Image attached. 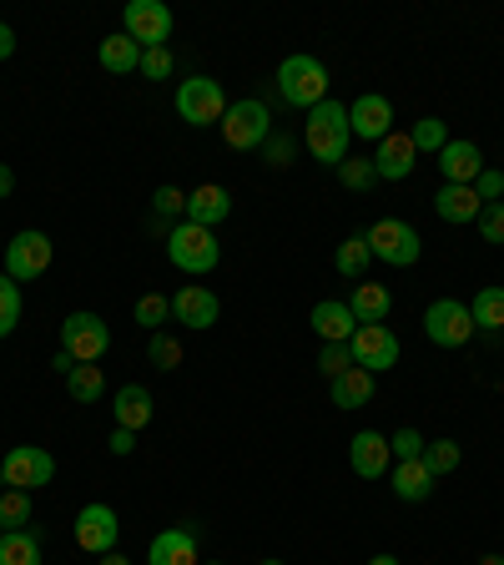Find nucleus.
Returning <instances> with one entry per match:
<instances>
[{"label": "nucleus", "mask_w": 504, "mask_h": 565, "mask_svg": "<svg viewBox=\"0 0 504 565\" xmlns=\"http://www.w3.org/2000/svg\"><path fill=\"white\" fill-rule=\"evenodd\" d=\"M349 142H353V132H349V107L343 101H318V107L308 111V121H303V146L313 152V162H324V167H343L349 162Z\"/></svg>", "instance_id": "obj_1"}, {"label": "nucleus", "mask_w": 504, "mask_h": 565, "mask_svg": "<svg viewBox=\"0 0 504 565\" xmlns=\"http://www.w3.org/2000/svg\"><path fill=\"white\" fill-rule=\"evenodd\" d=\"M277 91L283 101L298 111H313L318 101H328V72L318 56H288L277 66Z\"/></svg>", "instance_id": "obj_2"}, {"label": "nucleus", "mask_w": 504, "mask_h": 565, "mask_svg": "<svg viewBox=\"0 0 504 565\" xmlns=\"http://www.w3.org/2000/svg\"><path fill=\"white\" fill-rule=\"evenodd\" d=\"M167 258L182 268V273H212L217 263H222V242L212 238V228H197V222H177V228L167 232Z\"/></svg>", "instance_id": "obj_3"}, {"label": "nucleus", "mask_w": 504, "mask_h": 565, "mask_svg": "<svg viewBox=\"0 0 504 565\" xmlns=\"http://www.w3.org/2000/svg\"><path fill=\"white\" fill-rule=\"evenodd\" d=\"M363 238H369V253L388 268H414L424 253V238L414 232V222H404V217H379Z\"/></svg>", "instance_id": "obj_4"}, {"label": "nucleus", "mask_w": 504, "mask_h": 565, "mask_svg": "<svg viewBox=\"0 0 504 565\" xmlns=\"http://www.w3.org/2000/svg\"><path fill=\"white\" fill-rule=\"evenodd\" d=\"M267 137H273V111L258 97L232 101L228 117H222V142H228L232 152H263Z\"/></svg>", "instance_id": "obj_5"}, {"label": "nucleus", "mask_w": 504, "mask_h": 565, "mask_svg": "<svg viewBox=\"0 0 504 565\" xmlns=\"http://www.w3.org/2000/svg\"><path fill=\"white\" fill-rule=\"evenodd\" d=\"M61 349L72 354L76 363H101V354L111 349L107 318H101V313H86V308L66 313V318H61Z\"/></svg>", "instance_id": "obj_6"}, {"label": "nucleus", "mask_w": 504, "mask_h": 565, "mask_svg": "<svg viewBox=\"0 0 504 565\" xmlns=\"http://www.w3.org/2000/svg\"><path fill=\"white\" fill-rule=\"evenodd\" d=\"M424 334H429L434 349H464V344L480 334V328H474V313H469V303L434 298L429 308H424Z\"/></svg>", "instance_id": "obj_7"}, {"label": "nucleus", "mask_w": 504, "mask_h": 565, "mask_svg": "<svg viewBox=\"0 0 504 565\" xmlns=\"http://www.w3.org/2000/svg\"><path fill=\"white\" fill-rule=\"evenodd\" d=\"M228 91H222V82H212V76H193V82L177 86V117L187 121V127H222V117H228Z\"/></svg>", "instance_id": "obj_8"}, {"label": "nucleus", "mask_w": 504, "mask_h": 565, "mask_svg": "<svg viewBox=\"0 0 504 565\" xmlns=\"http://www.w3.org/2000/svg\"><path fill=\"white\" fill-rule=\"evenodd\" d=\"M56 480V455L41 445H15L11 455L0 459V485L6 490H41V485Z\"/></svg>", "instance_id": "obj_9"}, {"label": "nucleus", "mask_w": 504, "mask_h": 565, "mask_svg": "<svg viewBox=\"0 0 504 565\" xmlns=\"http://www.w3.org/2000/svg\"><path fill=\"white\" fill-rule=\"evenodd\" d=\"M349 354L359 369L369 373H388L398 363V338L388 324H359V334L349 338Z\"/></svg>", "instance_id": "obj_10"}, {"label": "nucleus", "mask_w": 504, "mask_h": 565, "mask_svg": "<svg viewBox=\"0 0 504 565\" xmlns=\"http://www.w3.org/2000/svg\"><path fill=\"white\" fill-rule=\"evenodd\" d=\"M46 268H51V238L46 232L25 228L6 242V273H11L15 283H31V278H41Z\"/></svg>", "instance_id": "obj_11"}, {"label": "nucleus", "mask_w": 504, "mask_h": 565, "mask_svg": "<svg viewBox=\"0 0 504 565\" xmlns=\"http://www.w3.org/2000/svg\"><path fill=\"white\" fill-rule=\"evenodd\" d=\"M117 535H121V520L107 500L81 506V515H76V545H81V551L107 555V551H117Z\"/></svg>", "instance_id": "obj_12"}, {"label": "nucleus", "mask_w": 504, "mask_h": 565, "mask_svg": "<svg viewBox=\"0 0 504 565\" xmlns=\"http://www.w3.org/2000/svg\"><path fill=\"white\" fill-rule=\"evenodd\" d=\"M127 36H132L142 51L167 46L172 41V11L162 6V0H132V6H127Z\"/></svg>", "instance_id": "obj_13"}, {"label": "nucleus", "mask_w": 504, "mask_h": 565, "mask_svg": "<svg viewBox=\"0 0 504 565\" xmlns=\"http://www.w3.org/2000/svg\"><path fill=\"white\" fill-rule=\"evenodd\" d=\"M349 132L363 137V142H384L394 132V101L379 97V91H363L349 107Z\"/></svg>", "instance_id": "obj_14"}, {"label": "nucleus", "mask_w": 504, "mask_h": 565, "mask_svg": "<svg viewBox=\"0 0 504 565\" xmlns=\"http://www.w3.org/2000/svg\"><path fill=\"white\" fill-rule=\"evenodd\" d=\"M172 318H177L182 328H212L217 318H222V303H217L212 289H202V283H187V289H177V298H172Z\"/></svg>", "instance_id": "obj_15"}, {"label": "nucleus", "mask_w": 504, "mask_h": 565, "mask_svg": "<svg viewBox=\"0 0 504 565\" xmlns=\"http://www.w3.org/2000/svg\"><path fill=\"white\" fill-rule=\"evenodd\" d=\"M349 459H353V475H359V480H379V475H388V469H394V449H388L384 434H373V430L353 434Z\"/></svg>", "instance_id": "obj_16"}, {"label": "nucleus", "mask_w": 504, "mask_h": 565, "mask_svg": "<svg viewBox=\"0 0 504 565\" xmlns=\"http://www.w3.org/2000/svg\"><path fill=\"white\" fill-rule=\"evenodd\" d=\"M308 324H313V334L324 338V344H349V338L359 334V318H353V308H349L343 298H324V303H313Z\"/></svg>", "instance_id": "obj_17"}, {"label": "nucleus", "mask_w": 504, "mask_h": 565, "mask_svg": "<svg viewBox=\"0 0 504 565\" xmlns=\"http://www.w3.org/2000/svg\"><path fill=\"white\" fill-rule=\"evenodd\" d=\"M439 172H445V182H454V187H474V177L484 172L480 146L469 142V137H449V146L439 152Z\"/></svg>", "instance_id": "obj_18"}, {"label": "nucleus", "mask_w": 504, "mask_h": 565, "mask_svg": "<svg viewBox=\"0 0 504 565\" xmlns=\"http://www.w3.org/2000/svg\"><path fill=\"white\" fill-rule=\"evenodd\" d=\"M414 142H408V132H388L384 142L373 146V172H379V182H404L408 172H414Z\"/></svg>", "instance_id": "obj_19"}, {"label": "nucleus", "mask_w": 504, "mask_h": 565, "mask_svg": "<svg viewBox=\"0 0 504 565\" xmlns=\"http://www.w3.org/2000/svg\"><path fill=\"white\" fill-rule=\"evenodd\" d=\"M146 565H202L197 561V535L187 525L162 530V535L146 545Z\"/></svg>", "instance_id": "obj_20"}, {"label": "nucleus", "mask_w": 504, "mask_h": 565, "mask_svg": "<svg viewBox=\"0 0 504 565\" xmlns=\"http://www.w3.org/2000/svg\"><path fill=\"white\" fill-rule=\"evenodd\" d=\"M388 475H394V495L404 500V506H424V500L434 495V485H439L434 480V469L424 465V455L419 459H394Z\"/></svg>", "instance_id": "obj_21"}, {"label": "nucleus", "mask_w": 504, "mask_h": 565, "mask_svg": "<svg viewBox=\"0 0 504 565\" xmlns=\"http://www.w3.org/2000/svg\"><path fill=\"white\" fill-rule=\"evenodd\" d=\"M228 217H232V193L228 187L207 182V187L187 193V222H197V228H217V222H228Z\"/></svg>", "instance_id": "obj_22"}, {"label": "nucleus", "mask_w": 504, "mask_h": 565, "mask_svg": "<svg viewBox=\"0 0 504 565\" xmlns=\"http://www.w3.org/2000/svg\"><path fill=\"white\" fill-rule=\"evenodd\" d=\"M434 213L445 217L449 228H464V222H474V217L484 213V203H480V193H474V187H454V182H445V187H439V197H434Z\"/></svg>", "instance_id": "obj_23"}, {"label": "nucleus", "mask_w": 504, "mask_h": 565, "mask_svg": "<svg viewBox=\"0 0 504 565\" xmlns=\"http://www.w3.org/2000/svg\"><path fill=\"white\" fill-rule=\"evenodd\" d=\"M152 389L146 384H127V389H117V404H111V414H117V430H146L152 424Z\"/></svg>", "instance_id": "obj_24"}, {"label": "nucleus", "mask_w": 504, "mask_h": 565, "mask_svg": "<svg viewBox=\"0 0 504 565\" xmlns=\"http://www.w3.org/2000/svg\"><path fill=\"white\" fill-rule=\"evenodd\" d=\"M97 61H101V72H111V76H132L142 66V46L127 31H117V36H101Z\"/></svg>", "instance_id": "obj_25"}, {"label": "nucleus", "mask_w": 504, "mask_h": 565, "mask_svg": "<svg viewBox=\"0 0 504 565\" xmlns=\"http://www.w3.org/2000/svg\"><path fill=\"white\" fill-rule=\"evenodd\" d=\"M343 303L353 308V318H359V324H384L388 308H394V293H388L384 283H353V293Z\"/></svg>", "instance_id": "obj_26"}, {"label": "nucleus", "mask_w": 504, "mask_h": 565, "mask_svg": "<svg viewBox=\"0 0 504 565\" xmlns=\"http://www.w3.org/2000/svg\"><path fill=\"white\" fill-rule=\"evenodd\" d=\"M328 384H333V404H338V410H363V404H373V373L359 369V363H353L349 373L328 379Z\"/></svg>", "instance_id": "obj_27"}, {"label": "nucleus", "mask_w": 504, "mask_h": 565, "mask_svg": "<svg viewBox=\"0 0 504 565\" xmlns=\"http://www.w3.org/2000/svg\"><path fill=\"white\" fill-rule=\"evenodd\" d=\"M369 263H373V253H369V238H363V232H353V238L338 242V253H333L338 278H349V283H363Z\"/></svg>", "instance_id": "obj_28"}, {"label": "nucleus", "mask_w": 504, "mask_h": 565, "mask_svg": "<svg viewBox=\"0 0 504 565\" xmlns=\"http://www.w3.org/2000/svg\"><path fill=\"white\" fill-rule=\"evenodd\" d=\"M469 313H474V328H480V334H500L504 328V289L500 283L474 293V298H469Z\"/></svg>", "instance_id": "obj_29"}, {"label": "nucleus", "mask_w": 504, "mask_h": 565, "mask_svg": "<svg viewBox=\"0 0 504 565\" xmlns=\"http://www.w3.org/2000/svg\"><path fill=\"white\" fill-rule=\"evenodd\" d=\"M66 394H72L76 404H101V394H107V373H101V363H76V369L66 373Z\"/></svg>", "instance_id": "obj_30"}, {"label": "nucleus", "mask_w": 504, "mask_h": 565, "mask_svg": "<svg viewBox=\"0 0 504 565\" xmlns=\"http://www.w3.org/2000/svg\"><path fill=\"white\" fill-rule=\"evenodd\" d=\"M0 565H41L36 530H6L0 535Z\"/></svg>", "instance_id": "obj_31"}, {"label": "nucleus", "mask_w": 504, "mask_h": 565, "mask_svg": "<svg viewBox=\"0 0 504 565\" xmlns=\"http://www.w3.org/2000/svg\"><path fill=\"white\" fill-rule=\"evenodd\" d=\"M459 459H464V449H459L454 439H429V445H424V465L434 469V480H445V475H454Z\"/></svg>", "instance_id": "obj_32"}, {"label": "nucleus", "mask_w": 504, "mask_h": 565, "mask_svg": "<svg viewBox=\"0 0 504 565\" xmlns=\"http://www.w3.org/2000/svg\"><path fill=\"white\" fill-rule=\"evenodd\" d=\"M21 283L11 273H0V338H11V328L21 324Z\"/></svg>", "instance_id": "obj_33"}, {"label": "nucleus", "mask_w": 504, "mask_h": 565, "mask_svg": "<svg viewBox=\"0 0 504 565\" xmlns=\"http://www.w3.org/2000/svg\"><path fill=\"white\" fill-rule=\"evenodd\" d=\"M408 142H414V152H434V156H439L449 146V127L439 117H424V121H414Z\"/></svg>", "instance_id": "obj_34"}, {"label": "nucleus", "mask_w": 504, "mask_h": 565, "mask_svg": "<svg viewBox=\"0 0 504 565\" xmlns=\"http://www.w3.org/2000/svg\"><path fill=\"white\" fill-rule=\"evenodd\" d=\"M25 525H31V495L0 490V530H25Z\"/></svg>", "instance_id": "obj_35"}, {"label": "nucleus", "mask_w": 504, "mask_h": 565, "mask_svg": "<svg viewBox=\"0 0 504 565\" xmlns=\"http://www.w3.org/2000/svg\"><path fill=\"white\" fill-rule=\"evenodd\" d=\"M132 318L156 334V328L172 318V298H162V293H142V298H136V308H132Z\"/></svg>", "instance_id": "obj_36"}, {"label": "nucleus", "mask_w": 504, "mask_h": 565, "mask_svg": "<svg viewBox=\"0 0 504 565\" xmlns=\"http://www.w3.org/2000/svg\"><path fill=\"white\" fill-rule=\"evenodd\" d=\"M338 182H343L349 193H369L373 182H379V172H373V156H349V162L338 167Z\"/></svg>", "instance_id": "obj_37"}, {"label": "nucleus", "mask_w": 504, "mask_h": 565, "mask_svg": "<svg viewBox=\"0 0 504 565\" xmlns=\"http://www.w3.org/2000/svg\"><path fill=\"white\" fill-rule=\"evenodd\" d=\"M146 359H152V369L172 373L182 363V344L172 334H152V344H146Z\"/></svg>", "instance_id": "obj_38"}, {"label": "nucleus", "mask_w": 504, "mask_h": 565, "mask_svg": "<svg viewBox=\"0 0 504 565\" xmlns=\"http://www.w3.org/2000/svg\"><path fill=\"white\" fill-rule=\"evenodd\" d=\"M474 228H480V238H484V242L504 248V203H484V213L474 217Z\"/></svg>", "instance_id": "obj_39"}, {"label": "nucleus", "mask_w": 504, "mask_h": 565, "mask_svg": "<svg viewBox=\"0 0 504 565\" xmlns=\"http://www.w3.org/2000/svg\"><path fill=\"white\" fill-rule=\"evenodd\" d=\"M318 369H324V379H338V373H349V369H353L349 344H324V354H318Z\"/></svg>", "instance_id": "obj_40"}, {"label": "nucleus", "mask_w": 504, "mask_h": 565, "mask_svg": "<svg viewBox=\"0 0 504 565\" xmlns=\"http://www.w3.org/2000/svg\"><path fill=\"white\" fill-rule=\"evenodd\" d=\"M136 72H142L146 82H167V76H172V51L167 46L142 51V66H136Z\"/></svg>", "instance_id": "obj_41"}, {"label": "nucleus", "mask_w": 504, "mask_h": 565, "mask_svg": "<svg viewBox=\"0 0 504 565\" xmlns=\"http://www.w3.org/2000/svg\"><path fill=\"white\" fill-rule=\"evenodd\" d=\"M424 445H429V439H424L419 430H398V434H388V449H394V459H419V455H424Z\"/></svg>", "instance_id": "obj_42"}, {"label": "nucleus", "mask_w": 504, "mask_h": 565, "mask_svg": "<svg viewBox=\"0 0 504 565\" xmlns=\"http://www.w3.org/2000/svg\"><path fill=\"white\" fill-rule=\"evenodd\" d=\"M152 207H156L162 217H182V213H187V193H182V187H156Z\"/></svg>", "instance_id": "obj_43"}, {"label": "nucleus", "mask_w": 504, "mask_h": 565, "mask_svg": "<svg viewBox=\"0 0 504 565\" xmlns=\"http://www.w3.org/2000/svg\"><path fill=\"white\" fill-rule=\"evenodd\" d=\"M474 193H480V203H500V197H504V172L484 167L480 177H474Z\"/></svg>", "instance_id": "obj_44"}, {"label": "nucleus", "mask_w": 504, "mask_h": 565, "mask_svg": "<svg viewBox=\"0 0 504 565\" xmlns=\"http://www.w3.org/2000/svg\"><path fill=\"white\" fill-rule=\"evenodd\" d=\"M263 156H267V167H288L293 142H288V137H267V142H263Z\"/></svg>", "instance_id": "obj_45"}, {"label": "nucleus", "mask_w": 504, "mask_h": 565, "mask_svg": "<svg viewBox=\"0 0 504 565\" xmlns=\"http://www.w3.org/2000/svg\"><path fill=\"white\" fill-rule=\"evenodd\" d=\"M132 449H136V434L132 430H117V434H111V455H132Z\"/></svg>", "instance_id": "obj_46"}, {"label": "nucleus", "mask_w": 504, "mask_h": 565, "mask_svg": "<svg viewBox=\"0 0 504 565\" xmlns=\"http://www.w3.org/2000/svg\"><path fill=\"white\" fill-rule=\"evenodd\" d=\"M11 56H15V31L0 21V61H11Z\"/></svg>", "instance_id": "obj_47"}, {"label": "nucleus", "mask_w": 504, "mask_h": 565, "mask_svg": "<svg viewBox=\"0 0 504 565\" xmlns=\"http://www.w3.org/2000/svg\"><path fill=\"white\" fill-rule=\"evenodd\" d=\"M51 369H56L61 379H66V373L76 369V359H72V354H66V349H56V359H51Z\"/></svg>", "instance_id": "obj_48"}, {"label": "nucleus", "mask_w": 504, "mask_h": 565, "mask_svg": "<svg viewBox=\"0 0 504 565\" xmlns=\"http://www.w3.org/2000/svg\"><path fill=\"white\" fill-rule=\"evenodd\" d=\"M11 193H15V172L0 162V197H11Z\"/></svg>", "instance_id": "obj_49"}, {"label": "nucleus", "mask_w": 504, "mask_h": 565, "mask_svg": "<svg viewBox=\"0 0 504 565\" xmlns=\"http://www.w3.org/2000/svg\"><path fill=\"white\" fill-rule=\"evenodd\" d=\"M101 565H132V561H127V555H117V551H107V555H101Z\"/></svg>", "instance_id": "obj_50"}, {"label": "nucleus", "mask_w": 504, "mask_h": 565, "mask_svg": "<svg viewBox=\"0 0 504 565\" xmlns=\"http://www.w3.org/2000/svg\"><path fill=\"white\" fill-rule=\"evenodd\" d=\"M369 565H398V555H373Z\"/></svg>", "instance_id": "obj_51"}, {"label": "nucleus", "mask_w": 504, "mask_h": 565, "mask_svg": "<svg viewBox=\"0 0 504 565\" xmlns=\"http://www.w3.org/2000/svg\"><path fill=\"white\" fill-rule=\"evenodd\" d=\"M480 565H504V555H484V561Z\"/></svg>", "instance_id": "obj_52"}, {"label": "nucleus", "mask_w": 504, "mask_h": 565, "mask_svg": "<svg viewBox=\"0 0 504 565\" xmlns=\"http://www.w3.org/2000/svg\"><path fill=\"white\" fill-rule=\"evenodd\" d=\"M202 565H222V561H202Z\"/></svg>", "instance_id": "obj_53"}, {"label": "nucleus", "mask_w": 504, "mask_h": 565, "mask_svg": "<svg viewBox=\"0 0 504 565\" xmlns=\"http://www.w3.org/2000/svg\"><path fill=\"white\" fill-rule=\"evenodd\" d=\"M263 565H283V561H263Z\"/></svg>", "instance_id": "obj_54"}, {"label": "nucleus", "mask_w": 504, "mask_h": 565, "mask_svg": "<svg viewBox=\"0 0 504 565\" xmlns=\"http://www.w3.org/2000/svg\"><path fill=\"white\" fill-rule=\"evenodd\" d=\"M0 535H6V530H0Z\"/></svg>", "instance_id": "obj_55"}]
</instances>
